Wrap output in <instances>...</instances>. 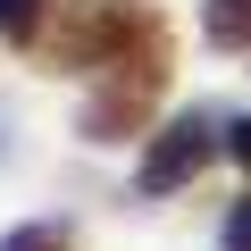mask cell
<instances>
[{
    "instance_id": "6da1fadb",
    "label": "cell",
    "mask_w": 251,
    "mask_h": 251,
    "mask_svg": "<svg viewBox=\"0 0 251 251\" xmlns=\"http://www.w3.org/2000/svg\"><path fill=\"white\" fill-rule=\"evenodd\" d=\"M209 151H218V126L193 109V117H176L168 134L143 151V193H176V184H193L201 168H209Z\"/></svg>"
},
{
    "instance_id": "7a4b0ae2",
    "label": "cell",
    "mask_w": 251,
    "mask_h": 251,
    "mask_svg": "<svg viewBox=\"0 0 251 251\" xmlns=\"http://www.w3.org/2000/svg\"><path fill=\"white\" fill-rule=\"evenodd\" d=\"M201 34L218 50H251V0H201Z\"/></svg>"
},
{
    "instance_id": "3957f363",
    "label": "cell",
    "mask_w": 251,
    "mask_h": 251,
    "mask_svg": "<svg viewBox=\"0 0 251 251\" xmlns=\"http://www.w3.org/2000/svg\"><path fill=\"white\" fill-rule=\"evenodd\" d=\"M42 34V0H0V42H34Z\"/></svg>"
},
{
    "instance_id": "277c9868",
    "label": "cell",
    "mask_w": 251,
    "mask_h": 251,
    "mask_svg": "<svg viewBox=\"0 0 251 251\" xmlns=\"http://www.w3.org/2000/svg\"><path fill=\"white\" fill-rule=\"evenodd\" d=\"M0 251H67V234H59V226H17Z\"/></svg>"
},
{
    "instance_id": "5b68a950",
    "label": "cell",
    "mask_w": 251,
    "mask_h": 251,
    "mask_svg": "<svg viewBox=\"0 0 251 251\" xmlns=\"http://www.w3.org/2000/svg\"><path fill=\"white\" fill-rule=\"evenodd\" d=\"M226 251H251V201L226 209Z\"/></svg>"
},
{
    "instance_id": "8992f818",
    "label": "cell",
    "mask_w": 251,
    "mask_h": 251,
    "mask_svg": "<svg viewBox=\"0 0 251 251\" xmlns=\"http://www.w3.org/2000/svg\"><path fill=\"white\" fill-rule=\"evenodd\" d=\"M226 151H234V159H243V168H251V117H243V126H234V134H226Z\"/></svg>"
}]
</instances>
